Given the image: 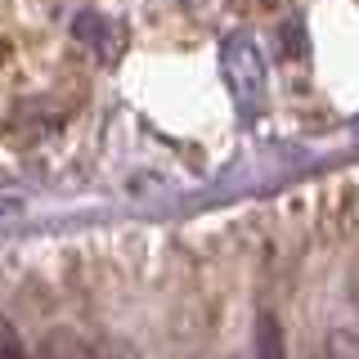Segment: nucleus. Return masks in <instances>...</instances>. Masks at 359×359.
Listing matches in <instances>:
<instances>
[{
	"mask_svg": "<svg viewBox=\"0 0 359 359\" xmlns=\"http://www.w3.org/2000/svg\"><path fill=\"white\" fill-rule=\"evenodd\" d=\"M224 81H229L243 112L261 108V99H265V54L256 50V41H247V36L224 41Z\"/></svg>",
	"mask_w": 359,
	"mask_h": 359,
	"instance_id": "f257e3e1",
	"label": "nucleus"
},
{
	"mask_svg": "<svg viewBox=\"0 0 359 359\" xmlns=\"http://www.w3.org/2000/svg\"><path fill=\"white\" fill-rule=\"evenodd\" d=\"M256 359H283V337H278V323L269 314L256 328Z\"/></svg>",
	"mask_w": 359,
	"mask_h": 359,
	"instance_id": "f03ea898",
	"label": "nucleus"
},
{
	"mask_svg": "<svg viewBox=\"0 0 359 359\" xmlns=\"http://www.w3.org/2000/svg\"><path fill=\"white\" fill-rule=\"evenodd\" d=\"M95 359H126V355H117V351H99Z\"/></svg>",
	"mask_w": 359,
	"mask_h": 359,
	"instance_id": "7ed1b4c3",
	"label": "nucleus"
}]
</instances>
